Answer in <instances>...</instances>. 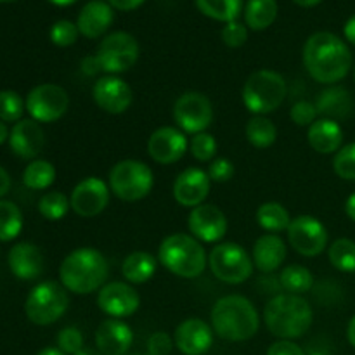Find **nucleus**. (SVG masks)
<instances>
[{"label": "nucleus", "mask_w": 355, "mask_h": 355, "mask_svg": "<svg viewBox=\"0 0 355 355\" xmlns=\"http://www.w3.org/2000/svg\"><path fill=\"white\" fill-rule=\"evenodd\" d=\"M304 64L315 82L333 85L349 75L352 54L340 37L329 31H318L305 42Z\"/></svg>", "instance_id": "obj_1"}, {"label": "nucleus", "mask_w": 355, "mask_h": 355, "mask_svg": "<svg viewBox=\"0 0 355 355\" xmlns=\"http://www.w3.org/2000/svg\"><path fill=\"white\" fill-rule=\"evenodd\" d=\"M255 305L241 295L220 298L211 309V328L225 342H246L259 331Z\"/></svg>", "instance_id": "obj_2"}, {"label": "nucleus", "mask_w": 355, "mask_h": 355, "mask_svg": "<svg viewBox=\"0 0 355 355\" xmlns=\"http://www.w3.org/2000/svg\"><path fill=\"white\" fill-rule=\"evenodd\" d=\"M110 272L106 257L94 248H78L69 253L59 267L61 284L76 295H89L104 286Z\"/></svg>", "instance_id": "obj_3"}, {"label": "nucleus", "mask_w": 355, "mask_h": 355, "mask_svg": "<svg viewBox=\"0 0 355 355\" xmlns=\"http://www.w3.org/2000/svg\"><path fill=\"white\" fill-rule=\"evenodd\" d=\"M312 309L300 295H276L269 300L263 311L267 329L281 340L300 338L311 329Z\"/></svg>", "instance_id": "obj_4"}, {"label": "nucleus", "mask_w": 355, "mask_h": 355, "mask_svg": "<svg viewBox=\"0 0 355 355\" xmlns=\"http://www.w3.org/2000/svg\"><path fill=\"white\" fill-rule=\"evenodd\" d=\"M158 259L166 269L184 279H194L207 269V253L196 238L189 234H170L159 245Z\"/></svg>", "instance_id": "obj_5"}, {"label": "nucleus", "mask_w": 355, "mask_h": 355, "mask_svg": "<svg viewBox=\"0 0 355 355\" xmlns=\"http://www.w3.org/2000/svg\"><path fill=\"white\" fill-rule=\"evenodd\" d=\"M286 92V80L279 73L272 69H260L248 76L241 96L246 110L255 113V116H263L283 104Z\"/></svg>", "instance_id": "obj_6"}, {"label": "nucleus", "mask_w": 355, "mask_h": 355, "mask_svg": "<svg viewBox=\"0 0 355 355\" xmlns=\"http://www.w3.org/2000/svg\"><path fill=\"white\" fill-rule=\"evenodd\" d=\"M68 305L69 298L66 288L55 281H45L28 293L24 312L33 324L49 326L64 315Z\"/></svg>", "instance_id": "obj_7"}, {"label": "nucleus", "mask_w": 355, "mask_h": 355, "mask_svg": "<svg viewBox=\"0 0 355 355\" xmlns=\"http://www.w3.org/2000/svg\"><path fill=\"white\" fill-rule=\"evenodd\" d=\"M155 184L151 168L144 162L137 159H123L118 162L110 172L111 193L120 200L139 201L148 196Z\"/></svg>", "instance_id": "obj_8"}, {"label": "nucleus", "mask_w": 355, "mask_h": 355, "mask_svg": "<svg viewBox=\"0 0 355 355\" xmlns=\"http://www.w3.org/2000/svg\"><path fill=\"white\" fill-rule=\"evenodd\" d=\"M208 263L217 279L227 284H241L252 276L253 260L243 246L236 243H220L208 257Z\"/></svg>", "instance_id": "obj_9"}, {"label": "nucleus", "mask_w": 355, "mask_h": 355, "mask_svg": "<svg viewBox=\"0 0 355 355\" xmlns=\"http://www.w3.org/2000/svg\"><path fill=\"white\" fill-rule=\"evenodd\" d=\"M96 55L104 73L118 75L134 68L139 59V44L127 31H114L104 37Z\"/></svg>", "instance_id": "obj_10"}, {"label": "nucleus", "mask_w": 355, "mask_h": 355, "mask_svg": "<svg viewBox=\"0 0 355 355\" xmlns=\"http://www.w3.org/2000/svg\"><path fill=\"white\" fill-rule=\"evenodd\" d=\"M69 106V97L62 87L54 83H42L30 90L26 97V111L31 120L38 123H52L64 116Z\"/></svg>", "instance_id": "obj_11"}, {"label": "nucleus", "mask_w": 355, "mask_h": 355, "mask_svg": "<svg viewBox=\"0 0 355 355\" xmlns=\"http://www.w3.org/2000/svg\"><path fill=\"white\" fill-rule=\"evenodd\" d=\"M173 120L187 134H201L214 120L210 99L201 92H186L175 101Z\"/></svg>", "instance_id": "obj_12"}, {"label": "nucleus", "mask_w": 355, "mask_h": 355, "mask_svg": "<svg viewBox=\"0 0 355 355\" xmlns=\"http://www.w3.org/2000/svg\"><path fill=\"white\" fill-rule=\"evenodd\" d=\"M286 232L291 248L304 257L319 255L328 246V231L321 220L311 215L293 218Z\"/></svg>", "instance_id": "obj_13"}, {"label": "nucleus", "mask_w": 355, "mask_h": 355, "mask_svg": "<svg viewBox=\"0 0 355 355\" xmlns=\"http://www.w3.org/2000/svg\"><path fill=\"white\" fill-rule=\"evenodd\" d=\"M69 203L80 217H96L110 203V187L99 177H87L75 186Z\"/></svg>", "instance_id": "obj_14"}, {"label": "nucleus", "mask_w": 355, "mask_h": 355, "mask_svg": "<svg viewBox=\"0 0 355 355\" xmlns=\"http://www.w3.org/2000/svg\"><path fill=\"white\" fill-rule=\"evenodd\" d=\"M97 305L110 318L121 319L137 312L141 297L130 284L114 281L101 288L97 295Z\"/></svg>", "instance_id": "obj_15"}, {"label": "nucleus", "mask_w": 355, "mask_h": 355, "mask_svg": "<svg viewBox=\"0 0 355 355\" xmlns=\"http://www.w3.org/2000/svg\"><path fill=\"white\" fill-rule=\"evenodd\" d=\"M189 231L193 238L205 243H217L227 234V218L215 205H200L189 214Z\"/></svg>", "instance_id": "obj_16"}, {"label": "nucleus", "mask_w": 355, "mask_h": 355, "mask_svg": "<svg viewBox=\"0 0 355 355\" xmlns=\"http://www.w3.org/2000/svg\"><path fill=\"white\" fill-rule=\"evenodd\" d=\"M92 97L97 106L110 114H121L130 107L134 94L127 82L113 75H106L96 82Z\"/></svg>", "instance_id": "obj_17"}, {"label": "nucleus", "mask_w": 355, "mask_h": 355, "mask_svg": "<svg viewBox=\"0 0 355 355\" xmlns=\"http://www.w3.org/2000/svg\"><path fill=\"white\" fill-rule=\"evenodd\" d=\"M189 142L186 135L173 127H162L153 132L148 141V153L159 165H172L186 155Z\"/></svg>", "instance_id": "obj_18"}, {"label": "nucleus", "mask_w": 355, "mask_h": 355, "mask_svg": "<svg viewBox=\"0 0 355 355\" xmlns=\"http://www.w3.org/2000/svg\"><path fill=\"white\" fill-rule=\"evenodd\" d=\"M173 343L184 355H203L214 345V329L203 319H186L177 326Z\"/></svg>", "instance_id": "obj_19"}, {"label": "nucleus", "mask_w": 355, "mask_h": 355, "mask_svg": "<svg viewBox=\"0 0 355 355\" xmlns=\"http://www.w3.org/2000/svg\"><path fill=\"white\" fill-rule=\"evenodd\" d=\"M210 182L208 173L201 168L184 170L173 182V198L182 207H200L210 193Z\"/></svg>", "instance_id": "obj_20"}, {"label": "nucleus", "mask_w": 355, "mask_h": 355, "mask_svg": "<svg viewBox=\"0 0 355 355\" xmlns=\"http://www.w3.org/2000/svg\"><path fill=\"white\" fill-rule=\"evenodd\" d=\"M9 146L19 158L33 159L45 146V134L35 120H19L9 134Z\"/></svg>", "instance_id": "obj_21"}, {"label": "nucleus", "mask_w": 355, "mask_h": 355, "mask_svg": "<svg viewBox=\"0 0 355 355\" xmlns=\"http://www.w3.org/2000/svg\"><path fill=\"white\" fill-rule=\"evenodd\" d=\"M132 343L134 333L120 319H106L96 331V347L103 355H125Z\"/></svg>", "instance_id": "obj_22"}, {"label": "nucleus", "mask_w": 355, "mask_h": 355, "mask_svg": "<svg viewBox=\"0 0 355 355\" xmlns=\"http://www.w3.org/2000/svg\"><path fill=\"white\" fill-rule=\"evenodd\" d=\"M10 270L17 279H37L44 272V255L33 243H17L7 255Z\"/></svg>", "instance_id": "obj_23"}, {"label": "nucleus", "mask_w": 355, "mask_h": 355, "mask_svg": "<svg viewBox=\"0 0 355 355\" xmlns=\"http://www.w3.org/2000/svg\"><path fill=\"white\" fill-rule=\"evenodd\" d=\"M113 19V7L110 3L103 2V0H92V2L85 3L83 9L80 10L76 26L83 37L99 38L101 35L110 30Z\"/></svg>", "instance_id": "obj_24"}, {"label": "nucleus", "mask_w": 355, "mask_h": 355, "mask_svg": "<svg viewBox=\"0 0 355 355\" xmlns=\"http://www.w3.org/2000/svg\"><path fill=\"white\" fill-rule=\"evenodd\" d=\"M286 245L277 234H263L253 246V266L260 272L270 274L279 269L286 260Z\"/></svg>", "instance_id": "obj_25"}, {"label": "nucleus", "mask_w": 355, "mask_h": 355, "mask_svg": "<svg viewBox=\"0 0 355 355\" xmlns=\"http://www.w3.org/2000/svg\"><path fill=\"white\" fill-rule=\"evenodd\" d=\"M309 144L314 151L321 155H331L338 153L343 144V130L338 121L329 120V118H321L315 120L309 127Z\"/></svg>", "instance_id": "obj_26"}, {"label": "nucleus", "mask_w": 355, "mask_h": 355, "mask_svg": "<svg viewBox=\"0 0 355 355\" xmlns=\"http://www.w3.org/2000/svg\"><path fill=\"white\" fill-rule=\"evenodd\" d=\"M315 107H318V113L324 118L338 121L352 113L354 103L349 90L342 89V87H331V89L322 90Z\"/></svg>", "instance_id": "obj_27"}, {"label": "nucleus", "mask_w": 355, "mask_h": 355, "mask_svg": "<svg viewBox=\"0 0 355 355\" xmlns=\"http://www.w3.org/2000/svg\"><path fill=\"white\" fill-rule=\"evenodd\" d=\"M121 272L128 283L142 284L148 283L156 272V260L148 252H134L125 259Z\"/></svg>", "instance_id": "obj_28"}, {"label": "nucleus", "mask_w": 355, "mask_h": 355, "mask_svg": "<svg viewBox=\"0 0 355 355\" xmlns=\"http://www.w3.org/2000/svg\"><path fill=\"white\" fill-rule=\"evenodd\" d=\"M277 17L276 0H248L245 7V21L248 28L260 31L269 28Z\"/></svg>", "instance_id": "obj_29"}, {"label": "nucleus", "mask_w": 355, "mask_h": 355, "mask_svg": "<svg viewBox=\"0 0 355 355\" xmlns=\"http://www.w3.org/2000/svg\"><path fill=\"white\" fill-rule=\"evenodd\" d=\"M257 222L267 232L276 234V232L288 231V227L291 224V218L283 205L270 201V203L260 205L259 210H257Z\"/></svg>", "instance_id": "obj_30"}, {"label": "nucleus", "mask_w": 355, "mask_h": 355, "mask_svg": "<svg viewBox=\"0 0 355 355\" xmlns=\"http://www.w3.org/2000/svg\"><path fill=\"white\" fill-rule=\"evenodd\" d=\"M279 286L290 295H304L314 286V276L304 266H288L279 276Z\"/></svg>", "instance_id": "obj_31"}, {"label": "nucleus", "mask_w": 355, "mask_h": 355, "mask_svg": "<svg viewBox=\"0 0 355 355\" xmlns=\"http://www.w3.org/2000/svg\"><path fill=\"white\" fill-rule=\"evenodd\" d=\"M55 180V168L47 159H33L23 172V184L33 191L47 189Z\"/></svg>", "instance_id": "obj_32"}, {"label": "nucleus", "mask_w": 355, "mask_h": 355, "mask_svg": "<svg viewBox=\"0 0 355 355\" xmlns=\"http://www.w3.org/2000/svg\"><path fill=\"white\" fill-rule=\"evenodd\" d=\"M196 6L205 16L215 21L231 23V21L238 19L243 0H196Z\"/></svg>", "instance_id": "obj_33"}, {"label": "nucleus", "mask_w": 355, "mask_h": 355, "mask_svg": "<svg viewBox=\"0 0 355 355\" xmlns=\"http://www.w3.org/2000/svg\"><path fill=\"white\" fill-rule=\"evenodd\" d=\"M246 139H248L255 148L267 149L276 142L277 128L269 118L253 116L252 120L246 123Z\"/></svg>", "instance_id": "obj_34"}, {"label": "nucleus", "mask_w": 355, "mask_h": 355, "mask_svg": "<svg viewBox=\"0 0 355 355\" xmlns=\"http://www.w3.org/2000/svg\"><path fill=\"white\" fill-rule=\"evenodd\" d=\"M23 231V214L16 203L0 200V241H12Z\"/></svg>", "instance_id": "obj_35"}, {"label": "nucleus", "mask_w": 355, "mask_h": 355, "mask_svg": "<svg viewBox=\"0 0 355 355\" xmlns=\"http://www.w3.org/2000/svg\"><path fill=\"white\" fill-rule=\"evenodd\" d=\"M329 262L342 272H355V243L352 239H336L328 250Z\"/></svg>", "instance_id": "obj_36"}, {"label": "nucleus", "mask_w": 355, "mask_h": 355, "mask_svg": "<svg viewBox=\"0 0 355 355\" xmlns=\"http://www.w3.org/2000/svg\"><path fill=\"white\" fill-rule=\"evenodd\" d=\"M71 208L68 198L64 196L59 191H51V193H45L44 196L38 201V211L44 218L47 220H61L68 210Z\"/></svg>", "instance_id": "obj_37"}, {"label": "nucleus", "mask_w": 355, "mask_h": 355, "mask_svg": "<svg viewBox=\"0 0 355 355\" xmlns=\"http://www.w3.org/2000/svg\"><path fill=\"white\" fill-rule=\"evenodd\" d=\"M26 103L23 97L14 90H2L0 92V120L3 123H14L19 121L24 113Z\"/></svg>", "instance_id": "obj_38"}, {"label": "nucleus", "mask_w": 355, "mask_h": 355, "mask_svg": "<svg viewBox=\"0 0 355 355\" xmlns=\"http://www.w3.org/2000/svg\"><path fill=\"white\" fill-rule=\"evenodd\" d=\"M333 168L336 175L345 180H355V142L347 144L336 153L333 159Z\"/></svg>", "instance_id": "obj_39"}, {"label": "nucleus", "mask_w": 355, "mask_h": 355, "mask_svg": "<svg viewBox=\"0 0 355 355\" xmlns=\"http://www.w3.org/2000/svg\"><path fill=\"white\" fill-rule=\"evenodd\" d=\"M78 26L68 19L58 21L51 28V40L58 47H69L78 40Z\"/></svg>", "instance_id": "obj_40"}, {"label": "nucleus", "mask_w": 355, "mask_h": 355, "mask_svg": "<svg viewBox=\"0 0 355 355\" xmlns=\"http://www.w3.org/2000/svg\"><path fill=\"white\" fill-rule=\"evenodd\" d=\"M191 155L198 159V162H210L211 158L217 153V141L211 134H207V132H201V134H196L193 137L189 144Z\"/></svg>", "instance_id": "obj_41"}, {"label": "nucleus", "mask_w": 355, "mask_h": 355, "mask_svg": "<svg viewBox=\"0 0 355 355\" xmlns=\"http://www.w3.org/2000/svg\"><path fill=\"white\" fill-rule=\"evenodd\" d=\"M58 349L66 355H76L83 350V335L75 326L61 329L58 335Z\"/></svg>", "instance_id": "obj_42"}, {"label": "nucleus", "mask_w": 355, "mask_h": 355, "mask_svg": "<svg viewBox=\"0 0 355 355\" xmlns=\"http://www.w3.org/2000/svg\"><path fill=\"white\" fill-rule=\"evenodd\" d=\"M318 114L319 113L315 104L309 103V101H298L297 104H293V107L290 111L291 120L298 127H311L315 121V118H318Z\"/></svg>", "instance_id": "obj_43"}, {"label": "nucleus", "mask_w": 355, "mask_h": 355, "mask_svg": "<svg viewBox=\"0 0 355 355\" xmlns=\"http://www.w3.org/2000/svg\"><path fill=\"white\" fill-rule=\"evenodd\" d=\"M222 40H224L227 47L238 49L245 45L246 40H248V30H246L245 24L238 23V21H231L222 30Z\"/></svg>", "instance_id": "obj_44"}, {"label": "nucleus", "mask_w": 355, "mask_h": 355, "mask_svg": "<svg viewBox=\"0 0 355 355\" xmlns=\"http://www.w3.org/2000/svg\"><path fill=\"white\" fill-rule=\"evenodd\" d=\"M173 338L165 331H156L148 340V355H170L173 349Z\"/></svg>", "instance_id": "obj_45"}, {"label": "nucleus", "mask_w": 355, "mask_h": 355, "mask_svg": "<svg viewBox=\"0 0 355 355\" xmlns=\"http://www.w3.org/2000/svg\"><path fill=\"white\" fill-rule=\"evenodd\" d=\"M234 175V165L227 158H217L208 166V177L214 182H227Z\"/></svg>", "instance_id": "obj_46"}, {"label": "nucleus", "mask_w": 355, "mask_h": 355, "mask_svg": "<svg viewBox=\"0 0 355 355\" xmlns=\"http://www.w3.org/2000/svg\"><path fill=\"white\" fill-rule=\"evenodd\" d=\"M267 355H305L304 349L291 340H279L274 342L267 350Z\"/></svg>", "instance_id": "obj_47"}, {"label": "nucleus", "mask_w": 355, "mask_h": 355, "mask_svg": "<svg viewBox=\"0 0 355 355\" xmlns=\"http://www.w3.org/2000/svg\"><path fill=\"white\" fill-rule=\"evenodd\" d=\"M82 71L85 73L87 76H94L97 75L99 71H103L101 69V64H99V59H97V55H87L85 59L82 61Z\"/></svg>", "instance_id": "obj_48"}, {"label": "nucleus", "mask_w": 355, "mask_h": 355, "mask_svg": "<svg viewBox=\"0 0 355 355\" xmlns=\"http://www.w3.org/2000/svg\"><path fill=\"white\" fill-rule=\"evenodd\" d=\"M111 7L118 10H134L144 3V0H107Z\"/></svg>", "instance_id": "obj_49"}, {"label": "nucleus", "mask_w": 355, "mask_h": 355, "mask_svg": "<svg viewBox=\"0 0 355 355\" xmlns=\"http://www.w3.org/2000/svg\"><path fill=\"white\" fill-rule=\"evenodd\" d=\"M9 189H10V177L9 173H7V170L0 166V198L6 196V194L9 193Z\"/></svg>", "instance_id": "obj_50"}, {"label": "nucleus", "mask_w": 355, "mask_h": 355, "mask_svg": "<svg viewBox=\"0 0 355 355\" xmlns=\"http://www.w3.org/2000/svg\"><path fill=\"white\" fill-rule=\"evenodd\" d=\"M343 33H345L347 40L355 45V16H352L349 21H347L345 28H343Z\"/></svg>", "instance_id": "obj_51"}, {"label": "nucleus", "mask_w": 355, "mask_h": 355, "mask_svg": "<svg viewBox=\"0 0 355 355\" xmlns=\"http://www.w3.org/2000/svg\"><path fill=\"white\" fill-rule=\"evenodd\" d=\"M345 211H347V215H349V218H352V220L355 222V193L349 198V200H347Z\"/></svg>", "instance_id": "obj_52"}, {"label": "nucleus", "mask_w": 355, "mask_h": 355, "mask_svg": "<svg viewBox=\"0 0 355 355\" xmlns=\"http://www.w3.org/2000/svg\"><path fill=\"white\" fill-rule=\"evenodd\" d=\"M347 338H349L350 345H352L355 349V315L352 319H350L349 328H347Z\"/></svg>", "instance_id": "obj_53"}, {"label": "nucleus", "mask_w": 355, "mask_h": 355, "mask_svg": "<svg viewBox=\"0 0 355 355\" xmlns=\"http://www.w3.org/2000/svg\"><path fill=\"white\" fill-rule=\"evenodd\" d=\"M9 134L10 132L9 128H7V125L0 120V146H2L6 141H9Z\"/></svg>", "instance_id": "obj_54"}, {"label": "nucleus", "mask_w": 355, "mask_h": 355, "mask_svg": "<svg viewBox=\"0 0 355 355\" xmlns=\"http://www.w3.org/2000/svg\"><path fill=\"white\" fill-rule=\"evenodd\" d=\"M293 2L300 7H314L318 3H321L322 0H293Z\"/></svg>", "instance_id": "obj_55"}, {"label": "nucleus", "mask_w": 355, "mask_h": 355, "mask_svg": "<svg viewBox=\"0 0 355 355\" xmlns=\"http://www.w3.org/2000/svg\"><path fill=\"white\" fill-rule=\"evenodd\" d=\"M37 355H66V354L61 352L59 349H54V347H47V349L40 350Z\"/></svg>", "instance_id": "obj_56"}, {"label": "nucleus", "mask_w": 355, "mask_h": 355, "mask_svg": "<svg viewBox=\"0 0 355 355\" xmlns=\"http://www.w3.org/2000/svg\"><path fill=\"white\" fill-rule=\"evenodd\" d=\"M49 2L54 3V6L64 7V6H71V3H75L76 0H49Z\"/></svg>", "instance_id": "obj_57"}, {"label": "nucleus", "mask_w": 355, "mask_h": 355, "mask_svg": "<svg viewBox=\"0 0 355 355\" xmlns=\"http://www.w3.org/2000/svg\"><path fill=\"white\" fill-rule=\"evenodd\" d=\"M76 355H103L99 350H92V349H83L82 352H78Z\"/></svg>", "instance_id": "obj_58"}, {"label": "nucleus", "mask_w": 355, "mask_h": 355, "mask_svg": "<svg viewBox=\"0 0 355 355\" xmlns=\"http://www.w3.org/2000/svg\"><path fill=\"white\" fill-rule=\"evenodd\" d=\"M0 2H3V3H10V2H16V0H0Z\"/></svg>", "instance_id": "obj_59"}, {"label": "nucleus", "mask_w": 355, "mask_h": 355, "mask_svg": "<svg viewBox=\"0 0 355 355\" xmlns=\"http://www.w3.org/2000/svg\"><path fill=\"white\" fill-rule=\"evenodd\" d=\"M354 82H355V66H354Z\"/></svg>", "instance_id": "obj_60"}]
</instances>
